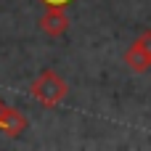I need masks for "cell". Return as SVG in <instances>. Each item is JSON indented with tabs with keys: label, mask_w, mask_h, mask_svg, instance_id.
<instances>
[{
	"label": "cell",
	"mask_w": 151,
	"mask_h": 151,
	"mask_svg": "<svg viewBox=\"0 0 151 151\" xmlns=\"http://www.w3.org/2000/svg\"><path fill=\"white\" fill-rule=\"evenodd\" d=\"M32 98L35 101H40L42 106H48V109H56L61 101H64V96H66V82L53 72V69H45L35 82H32Z\"/></svg>",
	"instance_id": "6da1fadb"
},
{
	"label": "cell",
	"mask_w": 151,
	"mask_h": 151,
	"mask_svg": "<svg viewBox=\"0 0 151 151\" xmlns=\"http://www.w3.org/2000/svg\"><path fill=\"white\" fill-rule=\"evenodd\" d=\"M125 64H127L135 74H143V72L151 69V53L141 45V42H133V45L127 48V53H125Z\"/></svg>",
	"instance_id": "277c9868"
},
{
	"label": "cell",
	"mask_w": 151,
	"mask_h": 151,
	"mask_svg": "<svg viewBox=\"0 0 151 151\" xmlns=\"http://www.w3.org/2000/svg\"><path fill=\"white\" fill-rule=\"evenodd\" d=\"M66 27H69V19H66L64 8H48V11L42 13V19H40V29H42L45 35H50V37L64 35Z\"/></svg>",
	"instance_id": "3957f363"
},
{
	"label": "cell",
	"mask_w": 151,
	"mask_h": 151,
	"mask_svg": "<svg viewBox=\"0 0 151 151\" xmlns=\"http://www.w3.org/2000/svg\"><path fill=\"white\" fill-rule=\"evenodd\" d=\"M3 111H5V104H3V101H0V117H3Z\"/></svg>",
	"instance_id": "52a82bcc"
},
{
	"label": "cell",
	"mask_w": 151,
	"mask_h": 151,
	"mask_svg": "<svg viewBox=\"0 0 151 151\" xmlns=\"http://www.w3.org/2000/svg\"><path fill=\"white\" fill-rule=\"evenodd\" d=\"M135 42H141V45H143V48H146V50L151 53V29H146V32H143V35L135 40Z\"/></svg>",
	"instance_id": "8992f818"
},
{
	"label": "cell",
	"mask_w": 151,
	"mask_h": 151,
	"mask_svg": "<svg viewBox=\"0 0 151 151\" xmlns=\"http://www.w3.org/2000/svg\"><path fill=\"white\" fill-rule=\"evenodd\" d=\"M42 5H48V8H66L69 3H74V0H40Z\"/></svg>",
	"instance_id": "5b68a950"
},
{
	"label": "cell",
	"mask_w": 151,
	"mask_h": 151,
	"mask_svg": "<svg viewBox=\"0 0 151 151\" xmlns=\"http://www.w3.org/2000/svg\"><path fill=\"white\" fill-rule=\"evenodd\" d=\"M27 127H29V119H27L19 109L5 106V111H3V117H0V133H5L8 138H19Z\"/></svg>",
	"instance_id": "7a4b0ae2"
}]
</instances>
